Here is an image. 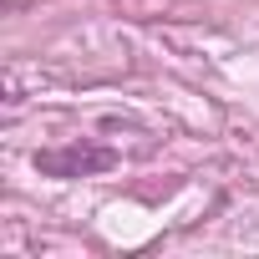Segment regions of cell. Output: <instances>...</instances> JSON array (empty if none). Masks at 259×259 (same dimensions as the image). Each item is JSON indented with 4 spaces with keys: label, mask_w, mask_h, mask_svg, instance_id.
<instances>
[{
    "label": "cell",
    "mask_w": 259,
    "mask_h": 259,
    "mask_svg": "<svg viewBox=\"0 0 259 259\" xmlns=\"http://www.w3.org/2000/svg\"><path fill=\"white\" fill-rule=\"evenodd\" d=\"M117 163L112 148H92V143H66V148H51V153H36V168L51 173V178H81V173H107Z\"/></svg>",
    "instance_id": "6da1fadb"
}]
</instances>
